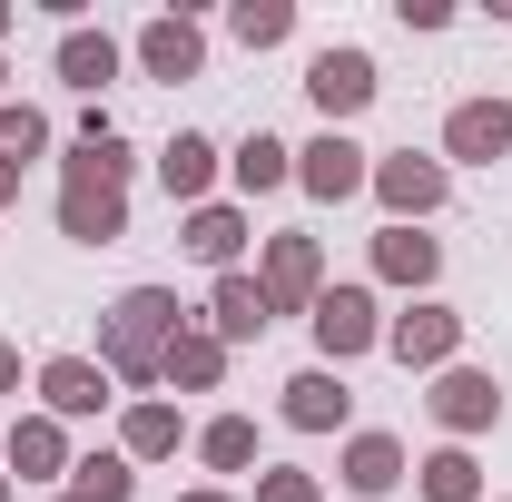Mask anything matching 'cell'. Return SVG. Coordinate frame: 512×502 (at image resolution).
Masks as SVG:
<instances>
[{"mask_svg":"<svg viewBox=\"0 0 512 502\" xmlns=\"http://www.w3.org/2000/svg\"><path fill=\"white\" fill-rule=\"evenodd\" d=\"M178 335H188V306L168 286H128L119 306L99 315V365H109V384H158V365H168Z\"/></svg>","mask_w":512,"mask_h":502,"instance_id":"7a4b0ae2","label":"cell"},{"mask_svg":"<svg viewBox=\"0 0 512 502\" xmlns=\"http://www.w3.org/2000/svg\"><path fill=\"white\" fill-rule=\"evenodd\" d=\"M197 463H207V473H247L256 463V424L247 414H217V424L197 434Z\"/></svg>","mask_w":512,"mask_h":502,"instance_id":"484cf974","label":"cell"},{"mask_svg":"<svg viewBox=\"0 0 512 502\" xmlns=\"http://www.w3.org/2000/svg\"><path fill=\"white\" fill-rule=\"evenodd\" d=\"M128 138H99V148H69L60 158V237L69 247H119L128 237Z\"/></svg>","mask_w":512,"mask_h":502,"instance_id":"6da1fadb","label":"cell"},{"mask_svg":"<svg viewBox=\"0 0 512 502\" xmlns=\"http://www.w3.org/2000/svg\"><path fill=\"white\" fill-rule=\"evenodd\" d=\"M138 493V463L128 453H79L69 463V502H128Z\"/></svg>","mask_w":512,"mask_h":502,"instance_id":"d4e9b609","label":"cell"},{"mask_svg":"<svg viewBox=\"0 0 512 502\" xmlns=\"http://www.w3.org/2000/svg\"><path fill=\"white\" fill-rule=\"evenodd\" d=\"M128 60L148 69V79H197V69H207V30H197L188 10H158V20L138 30V50H128Z\"/></svg>","mask_w":512,"mask_h":502,"instance_id":"7c38bea8","label":"cell"},{"mask_svg":"<svg viewBox=\"0 0 512 502\" xmlns=\"http://www.w3.org/2000/svg\"><path fill=\"white\" fill-rule=\"evenodd\" d=\"M227 30H237L247 50H276V40L296 30V0H237V10H227Z\"/></svg>","mask_w":512,"mask_h":502,"instance_id":"4316f807","label":"cell"},{"mask_svg":"<svg viewBox=\"0 0 512 502\" xmlns=\"http://www.w3.org/2000/svg\"><path fill=\"white\" fill-rule=\"evenodd\" d=\"M0 502H10V473H0Z\"/></svg>","mask_w":512,"mask_h":502,"instance_id":"836d02e7","label":"cell"},{"mask_svg":"<svg viewBox=\"0 0 512 502\" xmlns=\"http://www.w3.org/2000/svg\"><path fill=\"white\" fill-rule=\"evenodd\" d=\"M0 463H10L20 483H69L79 453H69V424H60V414H20V424L0 434Z\"/></svg>","mask_w":512,"mask_h":502,"instance_id":"8fae6325","label":"cell"},{"mask_svg":"<svg viewBox=\"0 0 512 502\" xmlns=\"http://www.w3.org/2000/svg\"><path fill=\"white\" fill-rule=\"evenodd\" d=\"M375 197H384V227H424V217L453 197V168H444V158L394 148V158H375Z\"/></svg>","mask_w":512,"mask_h":502,"instance_id":"5b68a950","label":"cell"},{"mask_svg":"<svg viewBox=\"0 0 512 502\" xmlns=\"http://www.w3.org/2000/svg\"><path fill=\"white\" fill-rule=\"evenodd\" d=\"M256 502H325V483L296 473V463H266V473H256Z\"/></svg>","mask_w":512,"mask_h":502,"instance_id":"f1b7e54d","label":"cell"},{"mask_svg":"<svg viewBox=\"0 0 512 502\" xmlns=\"http://www.w3.org/2000/svg\"><path fill=\"white\" fill-rule=\"evenodd\" d=\"M227 355H237V345H217L207 325H188V335L168 345V365H158V384H178V394H217V384H227Z\"/></svg>","mask_w":512,"mask_h":502,"instance_id":"ffe728a7","label":"cell"},{"mask_svg":"<svg viewBox=\"0 0 512 502\" xmlns=\"http://www.w3.org/2000/svg\"><path fill=\"white\" fill-rule=\"evenodd\" d=\"M306 325H316V355H325V365H345V355L384 345V315H375V296H365V286H325Z\"/></svg>","mask_w":512,"mask_h":502,"instance_id":"9c48e42d","label":"cell"},{"mask_svg":"<svg viewBox=\"0 0 512 502\" xmlns=\"http://www.w3.org/2000/svg\"><path fill=\"white\" fill-rule=\"evenodd\" d=\"M375 60H365V50H316V60H306V99H316L325 109V128H345V119H365V109H375Z\"/></svg>","mask_w":512,"mask_h":502,"instance_id":"52a82bcc","label":"cell"},{"mask_svg":"<svg viewBox=\"0 0 512 502\" xmlns=\"http://www.w3.org/2000/svg\"><path fill=\"white\" fill-rule=\"evenodd\" d=\"M10 197H20V168H10V158H0V207H10Z\"/></svg>","mask_w":512,"mask_h":502,"instance_id":"4dcf8cb0","label":"cell"},{"mask_svg":"<svg viewBox=\"0 0 512 502\" xmlns=\"http://www.w3.org/2000/svg\"><path fill=\"white\" fill-rule=\"evenodd\" d=\"M0 30H10V0H0Z\"/></svg>","mask_w":512,"mask_h":502,"instance_id":"d6a6232c","label":"cell"},{"mask_svg":"<svg viewBox=\"0 0 512 502\" xmlns=\"http://www.w3.org/2000/svg\"><path fill=\"white\" fill-rule=\"evenodd\" d=\"M414 483H424V502H483V463H473L463 443H444V453L414 463Z\"/></svg>","mask_w":512,"mask_h":502,"instance_id":"cb8c5ba5","label":"cell"},{"mask_svg":"<svg viewBox=\"0 0 512 502\" xmlns=\"http://www.w3.org/2000/svg\"><path fill=\"white\" fill-rule=\"evenodd\" d=\"M217 168H227V158H217V138H197V128H178V138L158 148V178H168V197H178V207H207Z\"/></svg>","mask_w":512,"mask_h":502,"instance_id":"e0dca14e","label":"cell"},{"mask_svg":"<svg viewBox=\"0 0 512 502\" xmlns=\"http://www.w3.org/2000/svg\"><path fill=\"white\" fill-rule=\"evenodd\" d=\"M178 247L197 256V266H217V276H237V247H247V207H188V227H178Z\"/></svg>","mask_w":512,"mask_h":502,"instance_id":"2e32d148","label":"cell"},{"mask_svg":"<svg viewBox=\"0 0 512 502\" xmlns=\"http://www.w3.org/2000/svg\"><path fill=\"white\" fill-rule=\"evenodd\" d=\"M119 394H109V365L99 355H50L40 365V414H60V424H89V414H109Z\"/></svg>","mask_w":512,"mask_h":502,"instance_id":"30bf717a","label":"cell"},{"mask_svg":"<svg viewBox=\"0 0 512 502\" xmlns=\"http://www.w3.org/2000/svg\"><path fill=\"white\" fill-rule=\"evenodd\" d=\"M119 40H109V30H60V79L69 89H89V99H99V89H109V79H119Z\"/></svg>","mask_w":512,"mask_h":502,"instance_id":"7402d4cb","label":"cell"},{"mask_svg":"<svg viewBox=\"0 0 512 502\" xmlns=\"http://www.w3.org/2000/svg\"><path fill=\"white\" fill-rule=\"evenodd\" d=\"M375 276H384V286H414V296H424V286L444 276V247H434L424 227H384V237H375Z\"/></svg>","mask_w":512,"mask_h":502,"instance_id":"ac0fdd59","label":"cell"},{"mask_svg":"<svg viewBox=\"0 0 512 502\" xmlns=\"http://www.w3.org/2000/svg\"><path fill=\"white\" fill-rule=\"evenodd\" d=\"M503 148H512V109L503 99H463L444 119V168H493Z\"/></svg>","mask_w":512,"mask_h":502,"instance_id":"4fadbf2b","label":"cell"},{"mask_svg":"<svg viewBox=\"0 0 512 502\" xmlns=\"http://www.w3.org/2000/svg\"><path fill=\"white\" fill-rule=\"evenodd\" d=\"M0 394H20V345H0Z\"/></svg>","mask_w":512,"mask_h":502,"instance_id":"f546056e","label":"cell"},{"mask_svg":"<svg viewBox=\"0 0 512 502\" xmlns=\"http://www.w3.org/2000/svg\"><path fill=\"white\" fill-rule=\"evenodd\" d=\"M266 325H276L266 286H256V276H217V296H207V335H217V345H256Z\"/></svg>","mask_w":512,"mask_h":502,"instance_id":"9a60e30c","label":"cell"},{"mask_svg":"<svg viewBox=\"0 0 512 502\" xmlns=\"http://www.w3.org/2000/svg\"><path fill=\"white\" fill-rule=\"evenodd\" d=\"M335 473H345V493L384 502L394 483H404V443L394 434H345V463H335Z\"/></svg>","mask_w":512,"mask_h":502,"instance_id":"d6986e66","label":"cell"},{"mask_svg":"<svg viewBox=\"0 0 512 502\" xmlns=\"http://www.w3.org/2000/svg\"><path fill=\"white\" fill-rule=\"evenodd\" d=\"M0 79H10V69H0Z\"/></svg>","mask_w":512,"mask_h":502,"instance_id":"e575fe53","label":"cell"},{"mask_svg":"<svg viewBox=\"0 0 512 502\" xmlns=\"http://www.w3.org/2000/svg\"><path fill=\"white\" fill-rule=\"evenodd\" d=\"M60 502H69V493H60Z\"/></svg>","mask_w":512,"mask_h":502,"instance_id":"d590c367","label":"cell"},{"mask_svg":"<svg viewBox=\"0 0 512 502\" xmlns=\"http://www.w3.org/2000/svg\"><path fill=\"white\" fill-rule=\"evenodd\" d=\"M345 414H355V394H345V375H335V365L286 375V424H296V434H335Z\"/></svg>","mask_w":512,"mask_h":502,"instance_id":"5bb4252c","label":"cell"},{"mask_svg":"<svg viewBox=\"0 0 512 502\" xmlns=\"http://www.w3.org/2000/svg\"><path fill=\"white\" fill-rule=\"evenodd\" d=\"M384 355H394L404 375H444L453 355H463V306H444V296H414V306L384 325Z\"/></svg>","mask_w":512,"mask_h":502,"instance_id":"3957f363","label":"cell"},{"mask_svg":"<svg viewBox=\"0 0 512 502\" xmlns=\"http://www.w3.org/2000/svg\"><path fill=\"white\" fill-rule=\"evenodd\" d=\"M227 178H237V188H247V197H276V188H286V178H296V148H286V138H266V128H256L247 148H237V158H227Z\"/></svg>","mask_w":512,"mask_h":502,"instance_id":"603a6c76","label":"cell"},{"mask_svg":"<svg viewBox=\"0 0 512 502\" xmlns=\"http://www.w3.org/2000/svg\"><path fill=\"white\" fill-rule=\"evenodd\" d=\"M178 443H188L178 404H158V394H138V404H128V424H119V453H128V463H168Z\"/></svg>","mask_w":512,"mask_h":502,"instance_id":"44dd1931","label":"cell"},{"mask_svg":"<svg viewBox=\"0 0 512 502\" xmlns=\"http://www.w3.org/2000/svg\"><path fill=\"white\" fill-rule=\"evenodd\" d=\"M424 404H434V424H444L453 443H463V434H493V424H503V384L483 375V365H444Z\"/></svg>","mask_w":512,"mask_h":502,"instance_id":"ba28073f","label":"cell"},{"mask_svg":"<svg viewBox=\"0 0 512 502\" xmlns=\"http://www.w3.org/2000/svg\"><path fill=\"white\" fill-rule=\"evenodd\" d=\"M296 188L325 197V207H345V197L375 188V158H365L345 128H325V138H306V148H296Z\"/></svg>","mask_w":512,"mask_h":502,"instance_id":"8992f818","label":"cell"},{"mask_svg":"<svg viewBox=\"0 0 512 502\" xmlns=\"http://www.w3.org/2000/svg\"><path fill=\"white\" fill-rule=\"evenodd\" d=\"M178 502H237V493H217V483H197V493H178Z\"/></svg>","mask_w":512,"mask_h":502,"instance_id":"1f68e13d","label":"cell"},{"mask_svg":"<svg viewBox=\"0 0 512 502\" xmlns=\"http://www.w3.org/2000/svg\"><path fill=\"white\" fill-rule=\"evenodd\" d=\"M40 148H50V119H40L30 99H10V109H0V158H10V168H30Z\"/></svg>","mask_w":512,"mask_h":502,"instance_id":"83f0119b","label":"cell"},{"mask_svg":"<svg viewBox=\"0 0 512 502\" xmlns=\"http://www.w3.org/2000/svg\"><path fill=\"white\" fill-rule=\"evenodd\" d=\"M256 286H266V306H276V315H316V296H325V247L306 237V227H276V237H266V266H256Z\"/></svg>","mask_w":512,"mask_h":502,"instance_id":"277c9868","label":"cell"}]
</instances>
